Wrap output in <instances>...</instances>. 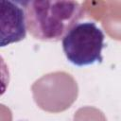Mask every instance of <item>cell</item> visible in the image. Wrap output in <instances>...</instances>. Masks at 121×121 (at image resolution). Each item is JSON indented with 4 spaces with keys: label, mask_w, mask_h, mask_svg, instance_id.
I'll return each mask as SVG.
<instances>
[{
    "label": "cell",
    "mask_w": 121,
    "mask_h": 121,
    "mask_svg": "<svg viewBox=\"0 0 121 121\" xmlns=\"http://www.w3.org/2000/svg\"><path fill=\"white\" fill-rule=\"evenodd\" d=\"M28 32L37 40L58 42L83 17L84 9L77 1H22Z\"/></svg>",
    "instance_id": "1"
},
{
    "label": "cell",
    "mask_w": 121,
    "mask_h": 121,
    "mask_svg": "<svg viewBox=\"0 0 121 121\" xmlns=\"http://www.w3.org/2000/svg\"><path fill=\"white\" fill-rule=\"evenodd\" d=\"M1 46L20 42L26 36V16L22 1L0 0Z\"/></svg>",
    "instance_id": "3"
},
{
    "label": "cell",
    "mask_w": 121,
    "mask_h": 121,
    "mask_svg": "<svg viewBox=\"0 0 121 121\" xmlns=\"http://www.w3.org/2000/svg\"><path fill=\"white\" fill-rule=\"evenodd\" d=\"M105 35L95 22L78 23L62 39V50L67 60L83 67L102 62Z\"/></svg>",
    "instance_id": "2"
}]
</instances>
